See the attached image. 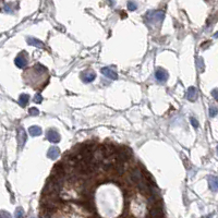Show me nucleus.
<instances>
[{"label":"nucleus","mask_w":218,"mask_h":218,"mask_svg":"<svg viewBox=\"0 0 218 218\" xmlns=\"http://www.w3.org/2000/svg\"><path fill=\"white\" fill-rule=\"evenodd\" d=\"M28 54L26 53H21L19 54L18 56H17V58H15V65L18 67V68L20 69H23L24 67H26V65H28Z\"/></svg>","instance_id":"1"},{"label":"nucleus","mask_w":218,"mask_h":218,"mask_svg":"<svg viewBox=\"0 0 218 218\" xmlns=\"http://www.w3.org/2000/svg\"><path fill=\"white\" fill-rule=\"evenodd\" d=\"M47 139L51 143H59V142H60V135H59V133L56 130H53V129H50V130L47 131Z\"/></svg>","instance_id":"2"},{"label":"nucleus","mask_w":218,"mask_h":218,"mask_svg":"<svg viewBox=\"0 0 218 218\" xmlns=\"http://www.w3.org/2000/svg\"><path fill=\"white\" fill-rule=\"evenodd\" d=\"M26 140H28L26 132H25L24 129L20 127V128L18 129V144L19 146H20V148L23 147V145H24V143L26 142Z\"/></svg>","instance_id":"3"},{"label":"nucleus","mask_w":218,"mask_h":218,"mask_svg":"<svg viewBox=\"0 0 218 218\" xmlns=\"http://www.w3.org/2000/svg\"><path fill=\"white\" fill-rule=\"evenodd\" d=\"M95 78H96V74L94 72H92V71H84V72H82V74H81V79H82V81L84 83L93 82V81L95 80Z\"/></svg>","instance_id":"4"},{"label":"nucleus","mask_w":218,"mask_h":218,"mask_svg":"<svg viewBox=\"0 0 218 218\" xmlns=\"http://www.w3.org/2000/svg\"><path fill=\"white\" fill-rule=\"evenodd\" d=\"M155 78L156 80L159 81V82H165V81L168 79V73H167V71L164 70V69L158 68L155 72Z\"/></svg>","instance_id":"5"},{"label":"nucleus","mask_w":218,"mask_h":218,"mask_svg":"<svg viewBox=\"0 0 218 218\" xmlns=\"http://www.w3.org/2000/svg\"><path fill=\"white\" fill-rule=\"evenodd\" d=\"M102 73L105 75L106 78L110 79V80H117V79H118L117 72L110 68H103L102 69Z\"/></svg>","instance_id":"6"},{"label":"nucleus","mask_w":218,"mask_h":218,"mask_svg":"<svg viewBox=\"0 0 218 218\" xmlns=\"http://www.w3.org/2000/svg\"><path fill=\"white\" fill-rule=\"evenodd\" d=\"M208 186L213 192H217L218 191V177L216 176H209L208 177Z\"/></svg>","instance_id":"7"},{"label":"nucleus","mask_w":218,"mask_h":218,"mask_svg":"<svg viewBox=\"0 0 218 218\" xmlns=\"http://www.w3.org/2000/svg\"><path fill=\"white\" fill-rule=\"evenodd\" d=\"M148 17H150V21H154V22H161V21L164 20V17H165V14H164V12H161V11H157V12H150V14H148Z\"/></svg>","instance_id":"8"},{"label":"nucleus","mask_w":218,"mask_h":218,"mask_svg":"<svg viewBox=\"0 0 218 218\" xmlns=\"http://www.w3.org/2000/svg\"><path fill=\"white\" fill-rule=\"evenodd\" d=\"M26 42H28V44L30 46H35V47H38V48H43L44 46H45L43 42H40V40L36 39V38L34 37H28V39H26Z\"/></svg>","instance_id":"9"},{"label":"nucleus","mask_w":218,"mask_h":218,"mask_svg":"<svg viewBox=\"0 0 218 218\" xmlns=\"http://www.w3.org/2000/svg\"><path fill=\"white\" fill-rule=\"evenodd\" d=\"M59 154H60V150H59L58 147H50L47 153V156L50 159H57Z\"/></svg>","instance_id":"10"},{"label":"nucleus","mask_w":218,"mask_h":218,"mask_svg":"<svg viewBox=\"0 0 218 218\" xmlns=\"http://www.w3.org/2000/svg\"><path fill=\"white\" fill-rule=\"evenodd\" d=\"M28 102H30V95H28V94H21L20 97H19V104H20L21 107H25L28 104Z\"/></svg>","instance_id":"11"},{"label":"nucleus","mask_w":218,"mask_h":218,"mask_svg":"<svg viewBox=\"0 0 218 218\" xmlns=\"http://www.w3.org/2000/svg\"><path fill=\"white\" fill-rule=\"evenodd\" d=\"M28 133L33 136H38L42 134V129L37 125H33V127H30L28 128Z\"/></svg>","instance_id":"12"},{"label":"nucleus","mask_w":218,"mask_h":218,"mask_svg":"<svg viewBox=\"0 0 218 218\" xmlns=\"http://www.w3.org/2000/svg\"><path fill=\"white\" fill-rule=\"evenodd\" d=\"M196 96H198V92H196V88L195 87H190L188 91V98L189 100H192V102H194V100L196 99Z\"/></svg>","instance_id":"13"},{"label":"nucleus","mask_w":218,"mask_h":218,"mask_svg":"<svg viewBox=\"0 0 218 218\" xmlns=\"http://www.w3.org/2000/svg\"><path fill=\"white\" fill-rule=\"evenodd\" d=\"M198 69L201 71V72H203L204 71V60L202 57L198 58Z\"/></svg>","instance_id":"14"},{"label":"nucleus","mask_w":218,"mask_h":218,"mask_svg":"<svg viewBox=\"0 0 218 218\" xmlns=\"http://www.w3.org/2000/svg\"><path fill=\"white\" fill-rule=\"evenodd\" d=\"M208 113H209V116H211V117H215V116L218 113V108L215 107V106H212V107H209Z\"/></svg>","instance_id":"15"},{"label":"nucleus","mask_w":218,"mask_h":218,"mask_svg":"<svg viewBox=\"0 0 218 218\" xmlns=\"http://www.w3.org/2000/svg\"><path fill=\"white\" fill-rule=\"evenodd\" d=\"M23 216H24V212L22 207H18L15 211V218H23Z\"/></svg>","instance_id":"16"},{"label":"nucleus","mask_w":218,"mask_h":218,"mask_svg":"<svg viewBox=\"0 0 218 218\" xmlns=\"http://www.w3.org/2000/svg\"><path fill=\"white\" fill-rule=\"evenodd\" d=\"M28 113H30V116H38L39 115V110L36 107H32L28 109Z\"/></svg>","instance_id":"17"},{"label":"nucleus","mask_w":218,"mask_h":218,"mask_svg":"<svg viewBox=\"0 0 218 218\" xmlns=\"http://www.w3.org/2000/svg\"><path fill=\"white\" fill-rule=\"evenodd\" d=\"M34 102H35L36 104H40V103H42V102H43V96L40 95L39 93L36 94L35 97H34Z\"/></svg>","instance_id":"18"},{"label":"nucleus","mask_w":218,"mask_h":218,"mask_svg":"<svg viewBox=\"0 0 218 218\" xmlns=\"http://www.w3.org/2000/svg\"><path fill=\"white\" fill-rule=\"evenodd\" d=\"M138 8V6L135 5V3L133 2V1H130V2H128V9L131 11H134Z\"/></svg>","instance_id":"19"},{"label":"nucleus","mask_w":218,"mask_h":218,"mask_svg":"<svg viewBox=\"0 0 218 218\" xmlns=\"http://www.w3.org/2000/svg\"><path fill=\"white\" fill-rule=\"evenodd\" d=\"M0 218H12V217H11V215L8 212L1 211L0 212Z\"/></svg>","instance_id":"20"},{"label":"nucleus","mask_w":218,"mask_h":218,"mask_svg":"<svg viewBox=\"0 0 218 218\" xmlns=\"http://www.w3.org/2000/svg\"><path fill=\"white\" fill-rule=\"evenodd\" d=\"M190 120H191V123H192V125H193L194 128H198V121L196 120L195 118H193V117H191Z\"/></svg>","instance_id":"21"},{"label":"nucleus","mask_w":218,"mask_h":218,"mask_svg":"<svg viewBox=\"0 0 218 218\" xmlns=\"http://www.w3.org/2000/svg\"><path fill=\"white\" fill-rule=\"evenodd\" d=\"M212 96H213L216 100H218V88H215V90L212 91Z\"/></svg>","instance_id":"22"},{"label":"nucleus","mask_w":218,"mask_h":218,"mask_svg":"<svg viewBox=\"0 0 218 218\" xmlns=\"http://www.w3.org/2000/svg\"><path fill=\"white\" fill-rule=\"evenodd\" d=\"M214 37H215V38H217V37H218V32H217V33H215V35H214Z\"/></svg>","instance_id":"23"},{"label":"nucleus","mask_w":218,"mask_h":218,"mask_svg":"<svg viewBox=\"0 0 218 218\" xmlns=\"http://www.w3.org/2000/svg\"><path fill=\"white\" fill-rule=\"evenodd\" d=\"M213 217V215H209V216H207V217H205V218H212Z\"/></svg>","instance_id":"24"},{"label":"nucleus","mask_w":218,"mask_h":218,"mask_svg":"<svg viewBox=\"0 0 218 218\" xmlns=\"http://www.w3.org/2000/svg\"><path fill=\"white\" fill-rule=\"evenodd\" d=\"M217 153H218V147H217Z\"/></svg>","instance_id":"25"}]
</instances>
